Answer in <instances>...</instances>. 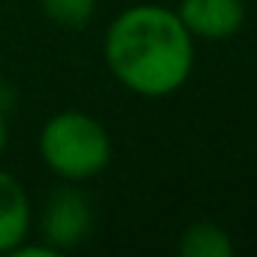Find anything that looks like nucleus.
Listing matches in <instances>:
<instances>
[{"label": "nucleus", "instance_id": "obj_6", "mask_svg": "<svg viewBox=\"0 0 257 257\" xmlns=\"http://www.w3.org/2000/svg\"><path fill=\"white\" fill-rule=\"evenodd\" d=\"M179 254L182 257H233V242L224 227L212 221H197L182 230Z\"/></svg>", "mask_w": 257, "mask_h": 257}, {"label": "nucleus", "instance_id": "obj_4", "mask_svg": "<svg viewBox=\"0 0 257 257\" xmlns=\"http://www.w3.org/2000/svg\"><path fill=\"white\" fill-rule=\"evenodd\" d=\"M176 13L188 34L203 40H227L245 25L242 0H182Z\"/></svg>", "mask_w": 257, "mask_h": 257}, {"label": "nucleus", "instance_id": "obj_7", "mask_svg": "<svg viewBox=\"0 0 257 257\" xmlns=\"http://www.w3.org/2000/svg\"><path fill=\"white\" fill-rule=\"evenodd\" d=\"M43 16L58 28H85L97 10V0H40Z\"/></svg>", "mask_w": 257, "mask_h": 257}, {"label": "nucleus", "instance_id": "obj_9", "mask_svg": "<svg viewBox=\"0 0 257 257\" xmlns=\"http://www.w3.org/2000/svg\"><path fill=\"white\" fill-rule=\"evenodd\" d=\"M0 85H4V76H0Z\"/></svg>", "mask_w": 257, "mask_h": 257}, {"label": "nucleus", "instance_id": "obj_1", "mask_svg": "<svg viewBox=\"0 0 257 257\" xmlns=\"http://www.w3.org/2000/svg\"><path fill=\"white\" fill-rule=\"evenodd\" d=\"M103 55L127 91L140 97H170L194 70V37L176 10L140 4L112 19Z\"/></svg>", "mask_w": 257, "mask_h": 257}, {"label": "nucleus", "instance_id": "obj_5", "mask_svg": "<svg viewBox=\"0 0 257 257\" xmlns=\"http://www.w3.org/2000/svg\"><path fill=\"white\" fill-rule=\"evenodd\" d=\"M31 230V200L22 182L0 170V254H10Z\"/></svg>", "mask_w": 257, "mask_h": 257}, {"label": "nucleus", "instance_id": "obj_2", "mask_svg": "<svg viewBox=\"0 0 257 257\" xmlns=\"http://www.w3.org/2000/svg\"><path fill=\"white\" fill-rule=\"evenodd\" d=\"M40 155L46 167L64 182H85L109 167L112 140L94 115L64 109L43 124Z\"/></svg>", "mask_w": 257, "mask_h": 257}, {"label": "nucleus", "instance_id": "obj_8", "mask_svg": "<svg viewBox=\"0 0 257 257\" xmlns=\"http://www.w3.org/2000/svg\"><path fill=\"white\" fill-rule=\"evenodd\" d=\"M7 143H10V124H7L4 112H0V155L7 152Z\"/></svg>", "mask_w": 257, "mask_h": 257}, {"label": "nucleus", "instance_id": "obj_3", "mask_svg": "<svg viewBox=\"0 0 257 257\" xmlns=\"http://www.w3.org/2000/svg\"><path fill=\"white\" fill-rule=\"evenodd\" d=\"M91 227H94V209H91V200L79 188L64 185L49 194V200L43 206V218H40L46 245H52L61 254L67 248L82 245L88 239Z\"/></svg>", "mask_w": 257, "mask_h": 257}]
</instances>
